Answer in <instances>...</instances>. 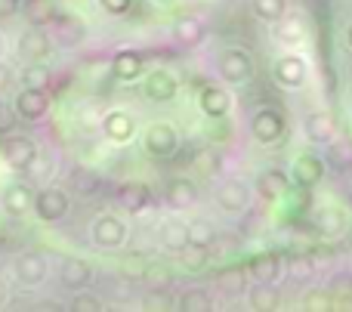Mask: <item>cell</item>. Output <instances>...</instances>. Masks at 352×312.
Segmentation results:
<instances>
[{
  "label": "cell",
  "instance_id": "cell-1",
  "mask_svg": "<svg viewBox=\"0 0 352 312\" xmlns=\"http://www.w3.org/2000/svg\"><path fill=\"white\" fill-rule=\"evenodd\" d=\"M68 208H72V201H68L65 189H59V186H43V189L34 195V201H31V210H34V216L41 223L65 220Z\"/></svg>",
  "mask_w": 352,
  "mask_h": 312
},
{
  "label": "cell",
  "instance_id": "cell-2",
  "mask_svg": "<svg viewBox=\"0 0 352 312\" xmlns=\"http://www.w3.org/2000/svg\"><path fill=\"white\" fill-rule=\"evenodd\" d=\"M250 133H254L256 142H263V146H272V142H278L281 136L287 133V124H285V118H281V111L260 109L254 118H250Z\"/></svg>",
  "mask_w": 352,
  "mask_h": 312
},
{
  "label": "cell",
  "instance_id": "cell-3",
  "mask_svg": "<svg viewBox=\"0 0 352 312\" xmlns=\"http://www.w3.org/2000/svg\"><path fill=\"white\" fill-rule=\"evenodd\" d=\"M142 146H146V152L152 155V158H170L176 148H179V136H176V130L170 124L158 121L142 133Z\"/></svg>",
  "mask_w": 352,
  "mask_h": 312
},
{
  "label": "cell",
  "instance_id": "cell-4",
  "mask_svg": "<svg viewBox=\"0 0 352 312\" xmlns=\"http://www.w3.org/2000/svg\"><path fill=\"white\" fill-rule=\"evenodd\" d=\"M12 111H16L22 121H43L50 111V96L47 90H34V87H22L12 102Z\"/></svg>",
  "mask_w": 352,
  "mask_h": 312
},
{
  "label": "cell",
  "instance_id": "cell-5",
  "mask_svg": "<svg viewBox=\"0 0 352 312\" xmlns=\"http://www.w3.org/2000/svg\"><path fill=\"white\" fill-rule=\"evenodd\" d=\"M0 155H3V161L12 167V170H25V167L34 161L37 146H34V140H31V136L6 133L3 146H0Z\"/></svg>",
  "mask_w": 352,
  "mask_h": 312
},
{
  "label": "cell",
  "instance_id": "cell-6",
  "mask_svg": "<svg viewBox=\"0 0 352 312\" xmlns=\"http://www.w3.org/2000/svg\"><path fill=\"white\" fill-rule=\"evenodd\" d=\"M217 68H219V78L229 80V84H244V80L250 78V71H254V65H250V56L244 53V49H238V47L226 49V53L219 56Z\"/></svg>",
  "mask_w": 352,
  "mask_h": 312
},
{
  "label": "cell",
  "instance_id": "cell-7",
  "mask_svg": "<svg viewBox=\"0 0 352 312\" xmlns=\"http://www.w3.org/2000/svg\"><path fill=\"white\" fill-rule=\"evenodd\" d=\"M291 177H294V183H297L300 189H312V186H318L322 183V177H324L322 155H316V152L297 155V161H294V167H291Z\"/></svg>",
  "mask_w": 352,
  "mask_h": 312
},
{
  "label": "cell",
  "instance_id": "cell-8",
  "mask_svg": "<svg viewBox=\"0 0 352 312\" xmlns=\"http://www.w3.org/2000/svg\"><path fill=\"white\" fill-rule=\"evenodd\" d=\"M47 53H50V34L43 31V25H31L28 31H22V37H19V59L43 62Z\"/></svg>",
  "mask_w": 352,
  "mask_h": 312
},
{
  "label": "cell",
  "instance_id": "cell-9",
  "mask_svg": "<svg viewBox=\"0 0 352 312\" xmlns=\"http://www.w3.org/2000/svg\"><path fill=\"white\" fill-rule=\"evenodd\" d=\"M124 238H127V229H124V223L118 220V216H111V214L96 216V223H93V241H96L99 247H105V251L121 247Z\"/></svg>",
  "mask_w": 352,
  "mask_h": 312
},
{
  "label": "cell",
  "instance_id": "cell-10",
  "mask_svg": "<svg viewBox=\"0 0 352 312\" xmlns=\"http://www.w3.org/2000/svg\"><path fill=\"white\" fill-rule=\"evenodd\" d=\"M16 278L22 285H28V288L41 285L43 278H47V260H43V254H37V251L19 254L16 257Z\"/></svg>",
  "mask_w": 352,
  "mask_h": 312
},
{
  "label": "cell",
  "instance_id": "cell-11",
  "mask_svg": "<svg viewBox=\"0 0 352 312\" xmlns=\"http://www.w3.org/2000/svg\"><path fill=\"white\" fill-rule=\"evenodd\" d=\"M90 278H93V269H90V263H87V260H80V257L62 260V269H59L62 288L80 291V288H87V285H90Z\"/></svg>",
  "mask_w": 352,
  "mask_h": 312
},
{
  "label": "cell",
  "instance_id": "cell-12",
  "mask_svg": "<svg viewBox=\"0 0 352 312\" xmlns=\"http://www.w3.org/2000/svg\"><path fill=\"white\" fill-rule=\"evenodd\" d=\"M198 109L204 111L207 118H213V121H217V118H226L229 115V109H232V96L229 93L223 90V87H204V90L198 93Z\"/></svg>",
  "mask_w": 352,
  "mask_h": 312
},
{
  "label": "cell",
  "instance_id": "cell-13",
  "mask_svg": "<svg viewBox=\"0 0 352 312\" xmlns=\"http://www.w3.org/2000/svg\"><path fill=\"white\" fill-rule=\"evenodd\" d=\"M102 130H105V136H109L111 142H118V146H124V142H130V140H133V133H136V121L127 115V111L115 109V111H109V115H105Z\"/></svg>",
  "mask_w": 352,
  "mask_h": 312
},
{
  "label": "cell",
  "instance_id": "cell-14",
  "mask_svg": "<svg viewBox=\"0 0 352 312\" xmlns=\"http://www.w3.org/2000/svg\"><path fill=\"white\" fill-rule=\"evenodd\" d=\"M275 80H278L281 87H303L306 84V62L300 59V56H281L278 62H275L272 68Z\"/></svg>",
  "mask_w": 352,
  "mask_h": 312
},
{
  "label": "cell",
  "instance_id": "cell-15",
  "mask_svg": "<svg viewBox=\"0 0 352 312\" xmlns=\"http://www.w3.org/2000/svg\"><path fill=\"white\" fill-rule=\"evenodd\" d=\"M31 201H34V195H31V189L25 183H12L3 189V195H0V204H3V214L10 216H25L31 210Z\"/></svg>",
  "mask_w": 352,
  "mask_h": 312
},
{
  "label": "cell",
  "instance_id": "cell-16",
  "mask_svg": "<svg viewBox=\"0 0 352 312\" xmlns=\"http://www.w3.org/2000/svg\"><path fill=\"white\" fill-rule=\"evenodd\" d=\"M142 56L136 53V49H118L115 56H111V74H115L118 80H124V84H130V80H136L142 74Z\"/></svg>",
  "mask_w": 352,
  "mask_h": 312
},
{
  "label": "cell",
  "instance_id": "cell-17",
  "mask_svg": "<svg viewBox=\"0 0 352 312\" xmlns=\"http://www.w3.org/2000/svg\"><path fill=\"white\" fill-rule=\"evenodd\" d=\"M248 198H250V192H248V186H244L241 179H229V183H223L217 189L219 208L229 210V214H238V210L248 208Z\"/></svg>",
  "mask_w": 352,
  "mask_h": 312
},
{
  "label": "cell",
  "instance_id": "cell-18",
  "mask_svg": "<svg viewBox=\"0 0 352 312\" xmlns=\"http://www.w3.org/2000/svg\"><path fill=\"white\" fill-rule=\"evenodd\" d=\"M173 37H176V43H182V47H198V43L207 37V25L201 22L198 16H179L173 25Z\"/></svg>",
  "mask_w": 352,
  "mask_h": 312
},
{
  "label": "cell",
  "instance_id": "cell-19",
  "mask_svg": "<svg viewBox=\"0 0 352 312\" xmlns=\"http://www.w3.org/2000/svg\"><path fill=\"white\" fill-rule=\"evenodd\" d=\"M146 96L152 99V102H170V99L176 96V80L170 71H152L146 78Z\"/></svg>",
  "mask_w": 352,
  "mask_h": 312
},
{
  "label": "cell",
  "instance_id": "cell-20",
  "mask_svg": "<svg viewBox=\"0 0 352 312\" xmlns=\"http://www.w3.org/2000/svg\"><path fill=\"white\" fill-rule=\"evenodd\" d=\"M256 192H260L266 201H275V198H285L291 192V179L281 170H263L256 177Z\"/></svg>",
  "mask_w": 352,
  "mask_h": 312
},
{
  "label": "cell",
  "instance_id": "cell-21",
  "mask_svg": "<svg viewBox=\"0 0 352 312\" xmlns=\"http://www.w3.org/2000/svg\"><path fill=\"white\" fill-rule=\"evenodd\" d=\"M53 28H56V41H59L62 47H78V43L84 41V25L74 16H59V12H56Z\"/></svg>",
  "mask_w": 352,
  "mask_h": 312
},
{
  "label": "cell",
  "instance_id": "cell-22",
  "mask_svg": "<svg viewBox=\"0 0 352 312\" xmlns=\"http://www.w3.org/2000/svg\"><path fill=\"white\" fill-rule=\"evenodd\" d=\"M195 198H198V189H195L192 179H170V186H167V204L173 210L192 208Z\"/></svg>",
  "mask_w": 352,
  "mask_h": 312
},
{
  "label": "cell",
  "instance_id": "cell-23",
  "mask_svg": "<svg viewBox=\"0 0 352 312\" xmlns=\"http://www.w3.org/2000/svg\"><path fill=\"white\" fill-rule=\"evenodd\" d=\"M306 136H309L312 142H318V146H324V142H334L337 127H334V121H331V115H324V111H316V115L306 121Z\"/></svg>",
  "mask_w": 352,
  "mask_h": 312
},
{
  "label": "cell",
  "instance_id": "cell-24",
  "mask_svg": "<svg viewBox=\"0 0 352 312\" xmlns=\"http://www.w3.org/2000/svg\"><path fill=\"white\" fill-rule=\"evenodd\" d=\"M250 307L256 312H272L281 307L278 288H272V282H256V288L250 291Z\"/></svg>",
  "mask_w": 352,
  "mask_h": 312
},
{
  "label": "cell",
  "instance_id": "cell-25",
  "mask_svg": "<svg viewBox=\"0 0 352 312\" xmlns=\"http://www.w3.org/2000/svg\"><path fill=\"white\" fill-rule=\"evenodd\" d=\"M186 238H188V247H201V251H210V245L217 241V232L207 220H192L186 223Z\"/></svg>",
  "mask_w": 352,
  "mask_h": 312
},
{
  "label": "cell",
  "instance_id": "cell-26",
  "mask_svg": "<svg viewBox=\"0 0 352 312\" xmlns=\"http://www.w3.org/2000/svg\"><path fill=\"white\" fill-rule=\"evenodd\" d=\"M22 12L31 25H50L56 16V6H53V0H25Z\"/></svg>",
  "mask_w": 352,
  "mask_h": 312
},
{
  "label": "cell",
  "instance_id": "cell-27",
  "mask_svg": "<svg viewBox=\"0 0 352 312\" xmlns=\"http://www.w3.org/2000/svg\"><path fill=\"white\" fill-rule=\"evenodd\" d=\"M161 245L167 247V251H186V245H188V238H186V223H164L161 226Z\"/></svg>",
  "mask_w": 352,
  "mask_h": 312
},
{
  "label": "cell",
  "instance_id": "cell-28",
  "mask_svg": "<svg viewBox=\"0 0 352 312\" xmlns=\"http://www.w3.org/2000/svg\"><path fill=\"white\" fill-rule=\"evenodd\" d=\"M50 80H53V74H50V68H47V65H41V62H28V65L22 68V87L47 90Z\"/></svg>",
  "mask_w": 352,
  "mask_h": 312
},
{
  "label": "cell",
  "instance_id": "cell-29",
  "mask_svg": "<svg viewBox=\"0 0 352 312\" xmlns=\"http://www.w3.org/2000/svg\"><path fill=\"white\" fill-rule=\"evenodd\" d=\"M281 272V263L275 257H256L254 263L248 266V276H254L256 282H275Z\"/></svg>",
  "mask_w": 352,
  "mask_h": 312
},
{
  "label": "cell",
  "instance_id": "cell-30",
  "mask_svg": "<svg viewBox=\"0 0 352 312\" xmlns=\"http://www.w3.org/2000/svg\"><path fill=\"white\" fill-rule=\"evenodd\" d=\"M254 12L263 22H278L287 12V0H254Z\"/></svg>",
  "mask_w": 352,
  "mask_h": 312
},
{
  "label": "cell",
  "instance_id": "cell-31",
  "mask_svg": "<svg viewBox=\"0 0 352 312\" xmlns=\"http://www.w3.org/2000/svg\"><path fill=\"white\" fill-rule=\"evenodd\" d=\"M146 201H148V189H146V186L136 183V186H124V189H121V204L127 210H133V214L146 208Z\"/></svg>",
  "mask_w": 352,
  "mask_h": 312
},
{
  "label": "cell",
  "instance_id": "cell-32",
  "mask_svg": "<svg viewBox=\"0 0 352 312\" xmlns=\"http://www.w3.org/2000/svg\"><path fill=\"white\" fill-rule=\"evenodd\" d=\"M182 312H210L213 307V300H210V294H204V291H188L186 297H182Z\"/></svg>",
  "mask_w": 352,
  "mask_h": 312
},
{
  "label": "cell",
  "instance_id": "cell-33",
  "mask_svg": "<svg viewBox=\"0 0 352 312\" xmlns=\"http://www.w3.org/2000/svg\"><path fill=\"white\" fill-rule=\"evenodd\" d=\"M278 22H281V28H278L281 43H300V41H303V25H300L297 19H291V16L285 12Z\"/></svg>",
  "mask_w": 352,
  "mask_h": 312
},
{
  "label": "cell",
  "instance_id": "cell-34",
  "mask_svg": "<svg viewBox=\"0 0 352 312\" xmlns=\"http://www.w3.org/2000/svg\"><path fill=\"white\" fill-rule=\"evenodd\" d=\"M219 285L226 291H241L248 285V269H238V266H229V269L219 272Z\"/></svg>",
  "mask_w": 352,
  "mask_h": 312
},
{
  "label": "cell",
  "instance_id": "cell-35",
  "mask_svg": "<svg viewBox=\"0 0 352 312\" xmlns=\"http://www.w3.org/2000/svg\"><path fill=\"white\" fill-rule=\"evenodd\" d=\"M328 294L334 297V300H349L352 297V278L349 276H334L328 285Z\"/></svg>",
  "mask_w": 352,
  "mask_h": 312
},
{
  "label": "cell",
  "instance_id": "cell-36",
  "mask_svg": "<svg viewBox=\"0 0 352 312\" xmlns=\"http://www.w3.org/2000/svg\"><path fill=\"white\" fill-rule=\"evenodd\" d=\"M195 167L198 170H204V173H213L219 167V158H217V152H210V148H204V152H198L195 155Z\"/></svg>",
  "mask_w": 352,
  "mask_h": 312
},
{
  "label": "cell",
  "instance_id": "cell-37",
  "mask_svg": "<svg viewBox=\"0 0 352 312\" xmlns=\"http://www.w3.org/2000/svg\"><path fill=\"white\" fill-rule=\"evenodd\" d=\"M16 121H19V115L10 109V105H0V136H6V133H12V127H16Z\"/></svg>",
  "mask_w": 352,
  "mask_h": 312
},
{
  "label": "cell",
  "instance_id": "cell-38",
  "mask_svg": "<svg viewBox=\"0 0 352 312\" xmlns=\"http://www.w3.org/2000/svg\"><path fill=\"white\" fill-rule=\"evenodd\" d=\"M130 3H133V0H99V6H102L105 12H111V16H121V12H127Z\"/></svg>",
  "mask_w": 352,
  "mask_h": 312
},
{
  "label": "cell",
  "instance_id": "cell-39",
  "mask_svg": "<svg viewBox=\"0 0 352 312\" xmlns=\"http://www.w3.org/2000/svg\"><path fill=\"white\" fill-rule=\"evenodd\" d=\"M99 307H102V303H99L96 297H78V300L72 303V309H74V312H96Z\"/></svg>",
  "mask_w": 352,
  "mask_h": 312
},
{
  "label": "cell",
  "instance_id": "cell-40",
  "mask_svg": "<svg viewBox=\"0 0 352 312\" xmlns=\"http://www.w3.org/2000/svg\"><path fill=\"white\" fill-rule=\"evenodd\" d=\"M16 10H19V0H0V19L16 16Z\"/></svg>",
  "mask_w": 352,
  "mask_h": 312
},
{
  "label": "cell",
  "instance_id": "cell-41",
  "mask_svg": "<svg viewBox=\"0 0 352 312\" xmlns=\"http://www.w3.org/2000/svg\"><path fill=\"white\" fill-rule=\"evenodd\" d=\"M10 84H12V71L3 65V62H0V93L10 90Z\"/></svg>",
  "mask_w": 352,
  "mask_h": 312
},
{
  "label": "cell",
  "instance_id": "cell-42",
  "mask_svg": "<svg viewBox=\"0 0 352 312\" xmlns=\"http://www.w3.org/2000/svg\"><path fill=\"white\" fill-rule=\"evenodd\" d=\"M146 309H167V300L164 297H146V303H142Z\"/></svg>",
  "mask_w": 352,
  "mask_h": 312
},
{
  "label": "cell",
  "instance_id": "cell-43",
  "mask_svg": "<svg viewBox=\"0 0 352 312\" xmlns=\"http://www.w3.org/2000/svg\"><path fill=\"white\" fill-rule=\"evenodd\" d=\"M3 300H6V288L0 285V307H3Z\"/></svg>",
  "mask_w": 352,
  "mask_h": 312
},
{
  "label": "cell",
  "instance_id": "cell-44",
  "mask_svg": "<svg viewBox=\"0 0 352 312\" xmlns=\"http://www.w3.org/2000/svg\"><path fill=\"white\" fill-rule=\"evenodd\" d=\"M346 43H349V47H352V25H349V28H346Z\"/></svg>",
  "mask_w": 352,
  "mask_h": 312
},
{
  "label": "cell",
  "instance_id": "cell-45",
  "mask_svg": "<svg viewBox=\"0 0 352 312\" xmlns=\"http://www.w3.org/2000/svg\"><path fill=\"white\" fill-rule=\"evenodd\" d=\"M3 241H6V232H3V229H0V245H3Z\"/></svg>",
  "mask_w": 352,
  "mask_h": 312
},
{
  "label": "cell",
  "instance_id": "cell-46",
  "mask_svg": "<svg viewBox=\"0 0 352 312\" xmlns=\"http://www.w3.org/2000/svg\"><path fill=\"white\" fill-rule=\"evenodd\" d=\"M0 59H3V37H0Z\"/></svg>",
  "mask_w": 352,
  "mask_h": 312
},
{
  "label": "cell",
  "instance_id": "cell-47",
  "mask_svg": "<svg viewBox=\"0 0 352 312\" xmlns=\"http://www.w3.org/2000/svg\"><path fill=\"white\" fill-rule=\"evenodd\" d=\"M158 3H173V0H158Z\"/></svg>",
  "mask_w": 352,
  "mask_h": 312
}]
</instances>
